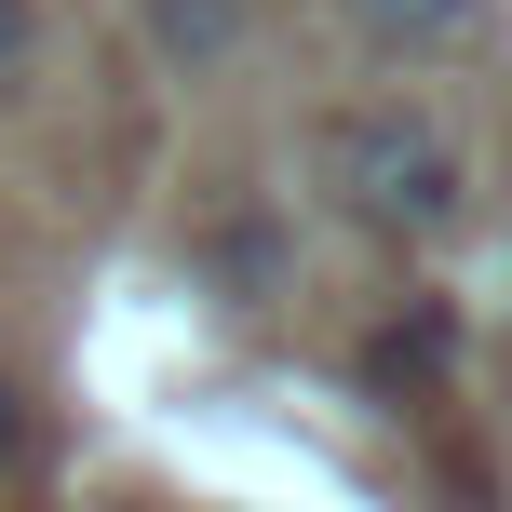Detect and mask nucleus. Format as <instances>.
Here are the masks:
<instances>
[{"mask_svg": "<svg viewBox=\"0 0 512 512\" xmlns=\"http://www.w3.org/2000/svg\"><path fill=\"white\" fill-rule=\"evenodd\" d=\"M310 176H324V203L351 216L364 243L432 256V243L472 230V149H459V122H445L432 95H364V108H337V122L310 135Z\"/></svg>", "mask_w": 512, "mask_h": 512, "instance_id": "1", "label": "nucleus"}, {"mask_svg": "<svg viewBox=\"0 0 512 512\" xmlns=\"http://www.w3.org/2000/svg\"><path fill=\"white\" fill-rule=\"evenodd\" d=\"M256 41V0H135V54L162 81H230Z\"/></svg>", "mask_w": 512, "mask_h": 512, "instance_id": "2", "label": "nucleus"}, {"mask_svg": "<svg viewBox=\"0 0 512 512\" xmlns=\"http://www.w3.org/2000/svg\"><path fill=\"white\" fill-rule=\"evenodd\" d=\"M472 14H486V0H337V27H351L364 54H391V68H418V54L472 41Z\"/></svg>", "mask_w": 512, "mask_h": 512, "instance_id": "3", "label": "nucleus"}, {"mask_svg": "<svg viewBox=\"0 0 512 512\" xmlns=\"http://www.w3.org/2000/svg\"><path fill=\"white\" fill-rule=\"evenodd\" d=\"M445 364H459V310H445V297H418V310H391V324L364 337V391H432Z\"/></svg>", "mask_w": 512, "mask_h": 512, "instance_id": "4", "label": "nucleus"}, {"mask_svg": "<svg viewBox=\"0 0 512 512\" xmlns=\"http://www.w3.org/2000/svg\"><path fill=\"white\" fill-rule=\"evenodd\" d=\"M203 256H216V283H230V297H270V270H283V230H270V216H230V230H216Z\"/></svg>", "mask_w": 512, "mask_h": 512, "instance_id": "5", "label": "nucleus"}, {"mask_svg": "<svg viewBox=\"0 0 512 512\" xmlns=\"http://www.w3.org/2000/svg\"><path fill=\"white\" fill-rule=\"evenodd\" d=\"M27 54H41V0H0V95L27 81Z\"/></svg>", "mask_w": 512, "mask_h": 512, "instance_id": "6", "label": "nucleus"}, {"mask_svg": "<svg viewBox=\"0 0 512 512\" xmlns=\"http://www.w3.org/2000/svg\"><path fill=\"white\" fill-rule=\"evenodd\" d=\"M27 445H41V418H27V391L0 378V486H14V472H27Z\"/></svg>", "mask_w": 512, "mask_h": 512, "instance_id": "7", "label": "nucleus"}]
</instances>
